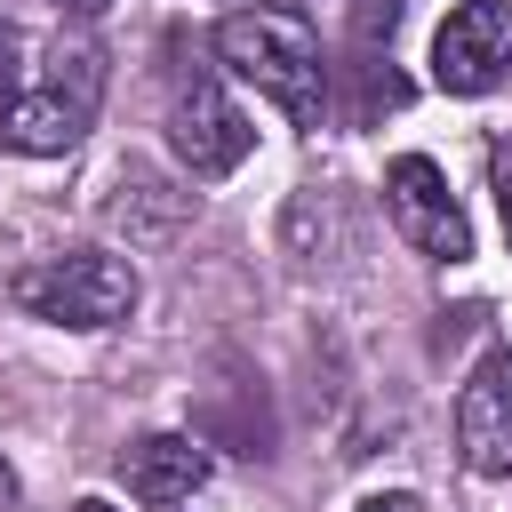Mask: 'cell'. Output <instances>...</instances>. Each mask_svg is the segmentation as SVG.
I'll list each match as a JSON object with an SVG mask.
<instances>
[{
  "label": "cell",
  "instance_id": "obj_9",
  "mask_svg": "<svg viewBox=\"0 0 512 512\" xmlns=\"http://www.w3.org/2000/svg\"><path fill=\"white\" fill-rule=\"evenodd\" d=\"M24 56H32V48H24V32H16V24H0V112H8V104L24 96V80H32V64H24Z\"/></svg>",
  "mask_w": 512,
  "mask_h": 512
},
{
  "label": "cell",
  "instance_id": "obj_10",
  "mask_svg": "<svg viewBox=\"0 0 512 512\" xmlns=\"http://www.w3.org/2000/svg\"><path fill=\"white\" fill-rule=\"evenodd\" d=\"M488 192H496L504 232H512V136H496V144H488Z\"/></svg>",
  "mask_w": 512,
  "mask_h": 512
},
{
  "label": "cell",
  "instance_id": "obj_4",
  "mask_svg": "<svg viewBox=\"0 0 512 512\" xmlns=\"http://www.w3.org/2000/svg\"><path fill=\"white\" fill-rule=\"evenodd\" d=\"M384 208H392V224H400V240H408L416 256H432V264H464V256H472V224H464L440 160L400 152V160L384 168Z\"/></svg>",
  "mask_w": 512,
  "mask_h": 512
},
{
  "label": "cell",
  "instance_id": "obj_1",
  "mask_svg": "<svg viewBox=\"0 0 512 512\" xmlns=\"http://www.w3.org/2000/svg\"><path fill=\"white\" fill-rule=\"evenodd\" d=\"M216 56L264 104H280L296 128H320V112H328V64H320V40H312L304 16H288V8H240V16L216 24Z\"/></svg>",
  "mask_w": 512,
  "mask_h": 512
},
{
  "label": "cell",
  "instance_id": "obj_14",
  "mask_svg": "<svg viewBox=\"0 0 512 512\" xmlns=\"http://www.w3.org/2000/svg\"><path fill=\"white\" fill-rule=\"evenodd\" d=\"M72 512H112V504H104V496H80V504H72Z\"/></svg>",
  "mask_w": 512,
  "mask_h": 512
},
{
  "label": "cell",
  "instance_id": "obj_6",
  "mask_svg": "<svg viewBox=\"0 0 512 512\" xmlns=\"http://www.w3.org/2000/svg\"><path fill=\"white\" fill-rule=\"evenodd\" d=\"M512 64V8L504 0H464L432 32V80L448 96H488Z\"/></svg>",
  "mask_w": 512,
  "mask_h": 512
},
{
  "label": "cell",
  "instance_id": "obj_11",
  "mask_svg": "<svg viewBox=\"0 0 512 512\" xmlns=\"http://www.w3.org/2000/svg\"><path fill=\"white\" fill-rule=\"evenodd\" d=\"M56 8H64V16H72V24H96V16H112V8H120V0H56Z\"/></svg>",
  "mask_w": 512,
  "mask_h": 512
},
{
  "label": "cell",
  "instance_id": "obj_2",
  "mask_svg": "<svg viewBox=\"0 0 512 512\" xmlns=\"http://www.w3.org/2000/svg\"><path fill=\"white\" fill-rule=\"evenodd\" d=\"M96 96H104V56L88 40H56L48 64L24 80V96L0 112V128L24 152H72L96 120Z\"/></svg>",
  "mask_w": 512,
  "mask_h": 512
},
{
  "label": "cell",
  "instance_id": "obj_13",
  "mask_svg": "<svg viewBox=\"0 0 512 512\" xmlns=\"http://www.w3.org/2000/svg\"><path fill=\"white\" fill-rule=\"evenodd\" d=\"M16 496H24V488H16V472H8V464H0V512H8V504H16Z\"/></svg>",
  "mask_w": 512,
  "mask_h": 512
},
{
  "label": "cell",
  "instance_id": "obj_8",
  "mask_svg": "<svg viewBox=\"0 0 512 512\" xmlns=\"http://www.w3.org/2000/svg\"><path fill=\"white\" fill-rule=\"evenodd\" d=\"M120 472H128V488H136L144 512H176V504L200 496V480H208V448H200L192 432H152V440H136V448L120 456Z\"/></svg>",
  "mask_w": 512,
  "mask_h": 512
},
{
  "label": "cell",
  "instance_id": "obj_3",
  "mask_svg": "<svg viewBox=\"0 0 512 512\" xmlns=\"http://www.w3.org/2000/svg\"><path fill=\"white\" fill-rule=\"evenodd\" d=\"M16 304L32 320H56V328H112L136 312V264L112 248H72V256L16 272Z\"/></svg>",
  "mask_w": 512,
  "mask_h": 512
},
{
  "label": "cell",
  "instance_id": "obj_12",
  "mask_svg": "<svg viewBox=\"0 0 512 512\" xmlns=\"http://www.w3.org/2000/svg\"><path fill=\"white\" fill-rule=\"evenodd\" d=\"M360 512H424V504H416V496H408V488H392V496H368V504H360Z\"/></svg>",
  "mask_w": 512,
  "mask_h": 512
},
{
  "label": "cell",
  "instance_id": "obj_7",
  "mask_svg": "<svg viewBox=\"0 0 512 512\" xmlns=\"http://www.w3.org/2000/svg\"><path fill=\"white\" fill-rule=\"evenodd\" d=\"M456 448L480 480H512V352L488 344L456 392Z\"/></svg>",
  "mask_w": 512,
  "mask_h": 512
},
{
  "label": "cell",
  "instance_id": "obj_5",
  "mask_svg": "<svg viewBox=\"0 0 512 512\" xmlns=\"http://www.w3.org/2000/svg\"><path fill=\"white\" fill-rule=\"evenodd\" d=\"M248 144H256L248 112H240L208 72H192V80L168 96V152L184 160V176H232V168L248 160Z\"/></svg>",
  "mask_w": 512,
  "mask_h": 512
}]
</instances>
